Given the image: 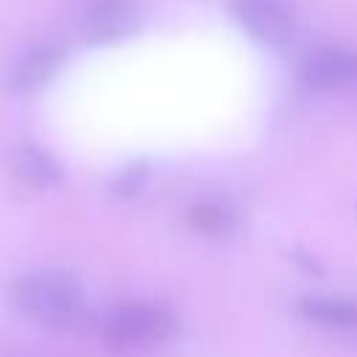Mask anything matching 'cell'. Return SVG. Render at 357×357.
<instances>
[{
  "label": "cell",
  "instance_id": "cell-10",
  "mask_svg": "<svg viewBox=\"0 0 357 357\" xmlns=\"http://www.w3.org/2000/svg\"><path fill=\"white\" fill-rule=\"evenodd\" d=\"M142 178H145V167L142 165H131L120 173V178L114 181V192L117 195H134L139 187H142Z\"/></svg>",
  "mask_w": 357,
  "mask_h": 357
},
{
  "label": "cell",
  "instance_id": "cell-2",
  "mask_svg": "<svg viewBox=\"0 0 357 357\" xmlns=\"http://www.w3.org/2000/svg\"><path fill=\"white\" fill-rule=\"evenodd\" d=\"M178 332V318L162 304H120L100 321V337L112 349H153Z\"/></svg>",
  "mask_w": 357,
  "mask_h": 357
},
{
  "label": "cell",
  "instance_id": "cell-6",
  "mask_svg": "<svg viewBox=\"0 0 357 357\" xmlns=\"http://www.w3.org/2000/svg\"><path fill=\"white\" fill-rule=\"evenodd\" d=\"M61 64H64L61 45H50V42L33 45L25 53H20V59L11 64L6 84L14 95H33L45 84H50V78L61 70Z\"/></svg>",
  "mask_w": 357,
  "mask_h": 357
},
{
  "label": "cell",
  "instance_id": "cell-1",
  "mask_svg": "<svg viewBox=\"0 0 357 357\" xmlns=\"http://www.w3.org/2000/svg\"><path fill=\"white\" fill-rule=\"evenodd\" d=\"M8 301L20 315L50 329H73L86 312L81 282L73 273L53 268L17 276L8 290Z\"/></svg>",
  "mask_w": 357,
  "mask_h": 357
},
{
  "label": "cell",
  "instance_id": "cell-9",
  "mask_svg": "<svg viewBox=\"0 0 357 357\" xmlns=\"http://www.w3.org/2000/svg\"><path fill=\"white\" fill-rule=\"evenodd\" d=\"M190 223L206 234H229L237 223V212L220 201H204L190 209Z\"/></svg>",
  "mask_w": 357,
  "mask_h": 357
},
{
  "label": "cell",
  "instance_id": "cell-8",
  "mask_svg": "<svg viewBox=\"0 0 357 357\" xmlns=\"http://www.w3.org/2000/svg\"><path fill=\"white\" fill-rule=\"evenodd\" d=\"M298 312L324 326L337 332H357V301L340 296H304L298 301Z\"/></svg>",
  "mask_w": 357,
  "mask_h": 357
},
{
  "label": "cell",
  "instance_id": "cell-4",
  "mask_svg": "<svg viewBox=\"0 0 357 357\" xmlns=\"http://www.w3.org/2000/svg\"><path fill=\"white\" fill-rule=\"evenodd\" d=\"M231 11L243 31L268 47H284L293 39L296 20L284 0H234Z\"/></svg>",
  "mask_w": 357,
  "mask_h": 357
},
{
  "label": "cell",
  "instance_id": "cell-7",
  "mask_svg": "<svg viewBox=\"0 0 357 357\" xmlns=\"http://www.w3.org/2000/svg\"><path fill=\"white\" fill-rule=\"evenodd\" d=\"M11 173L22 184H28L33 190L56 187L64 178L61 162L50 151L39 148L36 142H22V145L14 148V153H11Z\"/></svg>",
  "mask_w": 357,
  "mask_h": 357
},
{
  "label": "cell",
  "instance_id": "cell-5",
  "mask_svg": "<svg viewBox=\"0 0 357 357\" xmlns=\"http://www.w3.org/2000/svg\"><path fill=\"white\" fill-rule=\"evenodd\" d=\"M139 28V14L131 0H92L86 6L81 31L89 45H117L134 36Z\"/></svg>",
  "mask_w": 357,
  "mask_h": 357
},
{
  "label": "cell",
  "instance_id": "cell-3",
  "mask_svg": "<svg viewBox=\"0 0 357 357\" xmlns=\"http://www.w3.org/2000/svg\"><path fill=\"white\" fill-rule=\"evenodd\" d=\"M301 78L318 92H351L357 95V50L324 45L304 56Z\"/></svg>",
  "mask_w": 357,
  "mask_h": 357
}]
</instances>
